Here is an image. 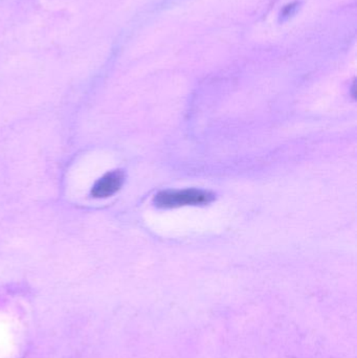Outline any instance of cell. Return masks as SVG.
<instances>
[{
	"instance_id": "cell-1",
	"label": "cell",
	"mask_w": 357,
	"mask_h": 358,
	"mask_svg": "<svg viewBox=\"0 0 357 358\" xmlns=\"http://www.w3.org/2000/svg\"><path fill=\"white\" fill-rule=\"evenodd\" d=\"M214 199L210 192L191 189L182 191H166L157 194L154 198L155 206L161 208H178L184 206H201Z\"/></svg>"
},
{
	"instance_id": "cell-3",
	"label": "cell",
	"mask_w": 357,
	"mask_h": 358,
	"mask_svg": "<svg viewBox=\"0 0 357 358\" xmlns=\"http://www.w3.org/2000/svg\"><path fill=\"white\" fill-rule=\"evenodd\" d=\"M296 6H297V3H291L285 6L284 10L281 13V17H282V18H287V17L291 16V15L295 12L296 8H297Z\"/></svg>"
},
{
	"instance_id": "cell-2",
	"label": "cell",
	"mask_w": 357,
	"mask_h": 358,
	"mask_svg": "<svg viewBox=\"0 0 357 358\" xmlns=\"http://www.w3.org/2000/svg\"><path fill=\"white\" fill-rule=\"evenodd\" d=\"M124 176L121 171L111 172L96 181L92 189V197L107 198L121 189Z\"/></svg>"
}]
</instances>
